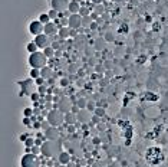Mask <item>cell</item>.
Wrapping results in <instances>:
<instances>
[{"label":"cell","instance_id":"6da1fadb","mask_svg":"<svg viewBox=\"0 0 168 167\" xmlns=\"http://www.w3.org/2000/svg\"><path fill=\"white\" fill-rule=\"evenodd\" d=\"M60 151L62 150H60V144L58 143V140H46L42 144V156L46 158H52Z\"/></svg>","mask_w":168,"mask_h":167},{"label":"cell","instance_id":"7a4b0ae2","mask_svg":"<svg viewBox=\"0 0 168 167\" xmlns=\"http://www.w3.org/2000/svg\"><path fill=\"white\" fill-rule=\"evenodd\" d=\"M27 63L30 68H37V69H42L43 66L48 65V58L43 52H35V53H29V59H27Z\"/></svg>","mask_w":168,"mask_h":167},{"label":"cell","instance_id":"3957f363","mask_svg":"<svg viewBox=\"0 0 168 167\" xmlns=\"http://www.w3.org/2000/svg\"><path fill=\"white\" fill-rule=\"evenodd\" d=\"M46 120L49 121V124L52 127H60L62 124H65V114L58 110V108H53L49 111V114L46 115Z\"/></svg>","mask_w":168,"mask_h":167},{"label":"cell","instance_id":"277c9868","mask_svg":"<svg viewBox=\"0 0 168 167\" xmlns=\"http://www.w3.org/2000/svg\"><path fill=\"white\" fill-rule=\"evenodd\" d=\"M42 160L33 153H25L20 158V167H40Z\"/></svg>","mask_w":168,"mask_h":167},{"label":"cell","instance_id":"5b68a950","mask_svg":"<svg viewBox=\"0 0 168 167\" xmlns=\"http://www.w3.org/2000/svg\"><path fill=\"white\" fill-rule=\"evenodd\" d=\"M43 30H45V25H43L39 19L32 20V22L29 23V32H30V35L37 36V35H42Z\"/></svg>","mask_w":168,"mask_h":167},{"label":"cell","instance_id":"8992f818","mask_svg":"<svg viewBox=\"0 0 168 167\" xmlns=\"http://www.w3.org/2000/svg\"><path fill=\"white\" fill-rule=\"evenodd\" d=\"M35 43L37 45V48L39 49H45V48H48V46H50L52 45V39H50V36H48V35H45V33H42V35H37V36H35Z\"/></svg>","mask_w":168,"mask_h":167},{"label":"cell","instance_id":"52a82bcc","mask_svg":"<svg viewBox=\"0 0 168 167\" xmlns=\"http://www.w3.org/2000/svg\"><path fill=\"white\" fill-rule=\"evenodd\" d=\"M72 107H73L72 100H70V98H66V97H62V98H60V101H59V102H58V105H56V108H58V110H60L63 114L70 112V111H72Z\"/></svg>","mask_w":168,"mask_h":167},{"label":"cell","instance_id":"ba28073f","mask_svg":"<svg viewBox=\"0 0 168 167\" xmlns=\"http://www.w3.org/2000/svg\"><path fill=\"white\" fill-rule=\"evenodd\" d=\"M69 3H70V0H50V7L58 10L59 13H62V12L68 10Z\"/></svg>","mask_w":168,"mask_h":167},{"label":"cell","instance_id":"9c48e42d","mask_svg":"<svg viewBox=\"0 0 168 167\" xmlns=\"http://www.w3.org/2000/svg\"><path fill=\"white\" fill-rule=\"evenodd\" d=\"M76 117H78V121H79L80 124H83V125L91 124V121H92V112L88 111V110H80V111L76 114Z\"/></svg>","mask_w":168,"mask_h":167},{"label":"cell","instance_id":"30bf717a","mask_svg":"<svg viewBox=\"0 0 168 167\" xmlns=\"http://www.w3.org/2000/svg\"><path fill=\"white\" fill-rule=\"evenodd\" d=\"M68 26H69L70 29H79V28H82V16H80L79 13H76V15H69Z\"/></svg>","mask_w":168,"mask_h":167},{"label":"cell","instance_id":"8fae6325","mask_svg":"<svg viewBox=\"0 0 168 167\" xmlns=\"http://www.w3.org/2000/svg\"><path fill=\"white\" fill-rule=\"evenodd\" d=\"M58 127H49L45 131L46 140H59V130H56Z\"/></svg>","mask_w":168,"mask_h":167},{"label":"cell","instance_id":"7c38bea8","mask_svg":"<svg viewBox=\"0 0 168 167\" xmlns=\"http://www.w3.org/2000/svg\"><path fill=\"white\" fill-rule=\"evenodd\" d=\"M72 153H69V151H60L59 154H58V163L59 164H68L70 160H72V156H70Z\"/></svg>","mask_w":168,"mask_h":167},{"label":"cell","instance_id":"4fadbf2b","mask_svg":"<svg viewBox=\"0 0 168 167\" xmlns=\"http://www.w3.org/2000/svg\"><path fill=\"white\" fill-rule=\"evenodd\" d=\"M58 30H59V28L56 26V23H55V22H49L48 25H45V30H43V33H45V35H48V36H52V35H55Z\"/></svg>","mask_w":168,"mask_h":167},{"label":"cell","instance_id":"5bb4252c","mask_svg":"<svg viewBox=\"0 0 168 167\" xmlns=\"http://www.w3.org/2000/svg\"><path fill=\"white\" fill-rule=\"evenodd\" d=\"M40 76H42V78H45L46 81H49L50 78H53V68H52V66H49V65L43 66V68L40 69Z\"/></svg>","mask_w":168,"mask_h":167},{"label":"cell","instance_id":"9a60e30c","mask_svg":"<svg viewBox=\"0 0 168 167\" xmlns=\"http://www.w3.org/2000/svg\"><path fill=\"white\" fill-rule=\"evenodd\" d=\"M70 33H72V29H70L69 26H62V28H59V30H58V38H60V39H68V38H70Z\"/></svg>","mask_w":168,"mask_h":167},{"label":"cell","instance_id":"2e32d148","mask_svg":"<svg viewBox=\"0 0 168 167\" xmlns=\"http://www.w3.org/2000/svg\"><path fill=\"white\" fill-rule=\"evenodd\" d=\"M76 123H78V117H76V114H73L72 111L65 114V125H75Z\"/></svg>","mask_w":168,"mask_h":167},{"label":"cell","instance_id":"e0dca14e","mask_svg":"<svg viewBox=\"0 0 168 167\" xmlns=\"http://www.w3.org/2000/svg\"><path fill=\"white\" fill-rule=\"evenodd\" d=\"M79 9H80V3H78L76 0H70L69 7H68V12H69L70 15H76V13H79Z\"/></svg>","mask_w":168,"mask_h":167},{"label":"cell","instance_id":"ac0fdd59","mask_svg":"<svg viewBox=\"0 0 168 167\" xmlns=\"http://www.w3.org/2000/svg\"><path fill=\"white\" fill-rule=\"evenodd\" d=\"M80 110H86V105H88V100L86 98H83V97H79L78 100H76V102H75Z\"/></svg>","mask_w":168,"mask_h":167},{"label":"cell","instance_id":"d6986e66","mask_svg":"<svg viewBox=\"0 0 168 167\" xmlns=\"http://www.w3.org/2000/svg\"><path fill=\"white\" fill-rule=\"evenodd\" d=\"M42 52H43V53L46 55V58H48V59L53 58V56H55V53H56V51H55V49L52 48V45H50V46H48V48H45V49H43Z\"/></svg>","mask_w":168,"mask_h":167},{"label":"cell","instance_id":"ffe728a7","mask_svg":"<svg viewBox=\"0 0 168 167\" xmlns=\"http://www.w3.org/2000/svg\"><path fill=\"white\" fill-rule=\"evenodd\" d=\"M29 76H30V79H37L39 76H40V69H37V68H30V71H29Z\"/></svg>","mask_w":168,"mask_h":167},{"label":"cell","instance_id":"44dd1931","mask_svg":"<svg viewBox=\"0 0 168 167\" xmlns=\"http://www.w3.org/2000/svg\"><path fill=\"white\" fill-rule=\"evenodd\" d=\"M26 49H27V52L29 53H35V52H37V45L35 43V40H32V42H29L27 45H26Z\"/></svg>","mask_w":168,"mask_h":167},{"label":"cell","instance_id":"7402d4cb","mask_svg":"<svg viewBox=\"0 0 168 167\" xmlns=\"http://www.w3.org/2000/svg\"><path fill=\"white\" fill-rule=\"evenodd\" d=\"M39 20H40L43 25H48L49 22H52V19H50V16H49L48 13H40V15H39Z\"/></svg>","mask_w":168,"mask_h":167},{"label":"cell","instance_id":"603a6c76","mask_svg":"<svg viewBox=\"0 0 168 167\" xmlns=\"http://www.w3.org/2000/svg\"><path fill=\"white\" fill-rule=\"evenodd\" d=\"M92 12H91V9L89 7H86V6H80V9H79V15L82 16V18H85V16H89Z\"/></svg>","mask_w":168,"mask_h":167},{"label":"cell","instance_id":"cb8c5ba5","mask_svg":"<svg viewBox=\"0 0 168 167\" xmlns=\"http://www.w3.org/2000/svg\"><path fill=\"white\" fill-rule=\"evenodd\" d=\"M92 22H94V20H92L91 15H89V16H85V18H82V28H89Z\"/></svg>","mask_w":168,"mask_h":167},{"label":"cell","instance_id":"d4e9b609","mask_svg":"<svg viewBox=\"0 0 168 167\" xmlns=\"http://www.w3.org/2000/svg\"><path fill=\"white\" fill-rule=\"evenodd\" d=\"M94 114L95 115H98V117H105V107H96L95 108V111H94Z\"/></svg>","mask_w":168,"mask_h":167},{"label":"cell","instance_id":"484cf974","mask_svg":"<svg viewBox=\"0 0 168 167\" xmlns=\"http://www.w3.org/2000/svg\"><path fill=\"white\" fill-rule=\"evenodd\" d=\"M25 144V147H33V145H36V138H33V137H27V140L23 143Z\"/></svg>","mask_w":168,"mask_h":167},{"label":"cell","instance_id":"4316f807","mask_svg":"<svg viewBox=\"0 0 168 167\" xmlns=\"http://www.w3.org/2000/svg\"><path fill=\"white\" fill-rule=\"evenodd\" d=\"M48 15L50 16V19H52V20H56V19L59 18V12H58V10H55V9H50V10L48 12Z\"/></svg>","mask_w":168,"mask_h":167},{"label":"cell","instance_id":"83f0119b","mask_svg":"<svg viewBox=\"0 0 168 167\" xmlns=\"http://www.w3.org/2000/svg\"><path fill=\"white\" fill-rule=\"evenodd\" d=\"M39 100H42V95H40L39 92H32V94H30V101H32V102H37Z\"/></svg>","mask_w":168,"mask_h":167},{"label":"cell","instance_id":"f1b7e54d","mask_svg":"<svg viewBox=\"0 0 168 167\" xmlns=\"http://www.w3.org/2000/svg\"><path fill=\"white\" fill-rule=\"evenodd\" d=\"M23 115H25V117H27V118L33 117V115H35L33 108H25V110H23Z\"/></svg>","mask_w":168,"mask_h":167},{"label":"cell","instance_id":"f546056e","mask_svg":"<svg viewBox=\"0 0 168 167\" xmlns=\"http://www.w3.org/2000/svg\"><path fill=\"white\" fill-rule=\"evenodd\" d=\"M95 13H98L99 16H102V15L105 13V9H104V6H102V5H96V6H95Z\"/></svg>","mask_w":168,"mask_h":167},{"label":"cell","instance_id":"4dcf8cb0","mask_svg":"<svg viewBox=\"0 0 168 167\" xmlns=\"http://www.w3.org/2000/svg\"><path fill=\"white\" fill-rule=\"evenodd\" d=\"M95 108H96V104H95V101H88L86 110H88V111H91V112H94V111H95Z\"/></svg>","mask_w":168,"mask_h":167},{"label":"cell","instance_id":"1f68e13d","mask_svg":"<svg viewBox=\"0 0 168 167\" xmlns=\"http://www.w3.org/2000/svg\"><path fill=\"white\" fill-rule=\"evenodd\" d=\"M46 82H48V81H46L45 78H42V76H39L37 79H35V84H36L37 87H40V85H46Z\"/></svg>","mask_w":168,"mask_h":167},{"label":"cell","instance_id":"d6a6232c","mask_svg":"<svg viewBox=\"0 0 168 167\" xmlns=\"http://www.w3.org/2000/svg\"><path fill=\"white\" fill-rule=\"evenodd\" d=\"M32 153H33L35 156L42 154V147H40V145H33V147H32Z\"/></svg>","mask_w":168,"mask_h":167},{"label":"cell","instance_id":"836d02e7","mask_svg":"<svg viewBox=\"0 0 168 167\" xmlns=\"http://www.w3.org/2000/svg\"><path fill=\"white\" fill-rule=\"evenodd\" d=\"M68 85H69V79H68V78H62V79H60V87H62V88H66Z\"/></svg>","mask_w":168,"mask_h":167},{"label":"cell","instance_id":"e575fe53","mask_svg":"<svg viewBox=\"0 0 168 167\" xmlns=\"http://www.w3.org/2000/svg\"><path fill=\"white\" fill-rule=\"evenodd\" d=\"M114 39H115V38H114L112 32H108V33L105 35V40H106V42H114Z\"/></svg>","mask_w":168,"mask_h":167},{"label":"cell","instance_id":"d590c367","mask_svg":"<svg viewBox=\"0 0 168 167\" xmlns=\"http://www.w3.org/2000/svg\"><path fill=\"white\" fill-rule=\"evenodd\" d=\"M75 127H76V125H66V131H68L69 134H73V133L76 131V130H75Z\"/></svg>","mask_w":168,"mask_h":167},{"label":"cell","instance_id":"8d00e7d4","mask_svg":"<svg viewBox=\"0 0 168 167\" xmlns=\"http://www.w3.org/2000/svg\"><path fill=\"white\" fill-rule=\"evenodd\" d=\"M99 121H101V117H98V115H92V123L94 124H99Z\"/></svg>","mask_w":168,"mask_h":167},{"label":"cell","instance_id":"74e56055","mask_svg":"<svg viewBox=\"0 0 168 167\" xmlns=\"http://www.w3.org/2000/svg\"><path fill=\"white\" fill-rule=\"evenodd\" d=\"M98 28H99V25H98L96 22H92V23H91V26H89V29H91V30H96Z\"/></svg>","mask_w":168,"mask_h":167},{"label":"cell","instance_id":"f35d334b","mask_svg":"<svg viewBox=\"0 0 168 167\" xmlns=\"http://www.w3.org/2000/svg\"><path fill=\"white\" fill-rule=\"evenodd\" d=\"M30 121H32V117H30V118H27V117H25V118L22 120V123H23L25 125H30Z\"/></svg>","mask_w":168,"mask_h":167},{"label":"cell","instance_id":"ab89813d","mask_svg":"<svg viewBox=\"0 0 168 167\" xmlns=\"http://www.w3.org/2000/svg\"><path fill=\"white\" fill-rule=\"evenodd\" d=\"M79 111H80V108H79L76 104H73V107H72V112H73V114H78Z\"/></svg>","mask_w":168,"mask_h":167},{"label":"cell","instance_id":"60d3db41","mask_svg":"<svg viewBox=\"0 0 168 167\" xmlns=\"http://www.w3.org/2000/svg\"><path fill=\"white\" fill-rule=\"evenodd\" d=\"M91 3H94L95 6H96V5H104L105 0H91Z\"/></svg>","mask_w":168,"mask_h":167},{"label":"cell","instance_id":"b9f144b4","mask_svg":"<svg viewBox=\"0 0 168 167\" xmlns=\"http://www.w3.org/2000/svg\"><path fill=\"white\" fill-rule=\"evenodd\" d=\"M91 18H92V20L95 22V20H98V19H99V15H98V13H95V12H92V13H91Z\"/></svg>","mask_w":168,"mask_h":167},{"label":"cell","instance_id":"7bdbcfd3","mask_svg":"<svg viewBox=\"0 0 168 167\" xmlns=\"http://www.w3.org/2000/svg\"><path fill=\"white\" fill-rule=\"evenodd\" d=\"M66 166H68V167H78V164H76V161H75V160H70Z\"/></svg>","mask_w":168,"mask_h":167},{"label":"cell","instance_id":"ee69618b","mask_svg":"<svg viewBox=\"0 0 168 167\" xmlns=\"http://www.w3.org/2000/svg\"><path fill=\"white\" fill-rule=\"evenodd\" d=\"M27 137H29V135H27V134H22V135H20V137H19V140H20V141H22V143H25V141H26V140H27Z\"/></svg>","mask_w":168,"mask_h":167},{"label":"cell","instance_id":"f6af8a7d","mask_svg":"<svg viewBox=\"0 0 168 167\" xmlns=\"http://www.w3.org/2000/svg\"><path fill=\"white\" fill-rule=\"evenodd\" d=\"M45 105H46V107H45L46 110H49V111H50V110H53V108H52V104H50V102H45Z\"/></svg>","mask_w":168,"mask_h":167},{"label":"cell","instance_id":"bcb514c9","mask_svg":"<svg viewBox=\"0 0 168 167\" xmlns=\"http://www.w3.org/2000/svg\"><path fill=\"white\" fill-rule=\"evenodd\" d=\"M95 22H96L98 25H104V19H102V16H99V19H98V20H95Z\"/></svg>","mask_w":168,"mask_h":167},{"label":"cell","instance_id":"7dc6e473","mask_svg":"<svg viewBox=\"0 0 168 167\" xmlns=\"http://www.w3.org/2000/svg\"><path fill=\"white\" fill-rule=\"evenodd\" d=\"M76 2H78V3H80V5H82V3H83V2H85V0H76Z\"/></svg>","mask_w":168,"mask_h":167},{"label":"cell","instance_id":"c3c4849f","mask_svg":"<svg viewBox=\"0 0 168 167\" xmlns=\"http://www.w3.org/2000/svg\"><path fill=\"white\" fill-rule=\"evenodd\" d=\"M58 167H68V166H66V164H59Z\"/></svg>","mask_w":168,"mask_h":167},{"label":"cell","instance_id":"681fc988","mask_svg":"<svg viewBox=\"0 0 168 167\" xmlns=\"http://www.w3.org/2000/svg\"><path fill=\"white\" fill-rule=\"evenodd\" d=\"M40 167H49L48 164H40Z\"/></svg>","mask_w":168,"mask_h":167},{"label":"cell","instance_id":"f907efd6","mask_svg":"<svg viewBox=\"0 0 168 167\" xmlns=\"http://www.w3.org/2000/svg\"><path fill=\"white\" fill-rule=\"evenodd\" d=\"M112 2H118L119 3V2H124V0H112Z\"/></svg>","mask_w":168,"mask_h":167}]
</instances>
